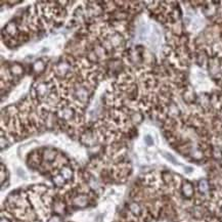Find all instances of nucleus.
Listing matches in <instances>:
<instances>
[{"mask_svg":"<svg viewBox=\"0 0 222 222\" xmlns=\"http://www.w3.org/2000/svg\"><path fill=\"white\" fill-rule=\"evenodd\" d=\"M185 169H186V172H191L192 171V168H190V167H186Z\"/></svg>","mask_w":222,"mask_h":222,"instance_id":"7ed1b4c3","label":"nucleus"},{"mask_svg":"<svg viewBox=\"0 0 222 222\" xmlns=\"http://www.w3.org/2000/svg\"><path fill=\"white\" fill-rule=\"evenodd\" d=\"M145 141H146V143L149 145H152L153 144V139L150 138V136H146L145 137Z\"/></svg>","mask_w":222,"mask_h":222,"instance_id":"f03ea898","label":"nucleus"},{"mask_svg":"<svg viewBox=\"0 0 222 222\" xmlns=\"http://www.w3.org/2000/svg\"><path fill=\"white\" fill-rule=\"evenodd\" d=\"M164 157H165L166 159H167L168 161H170L171 163H173V164H177V162H176V160H175V158L173 157V156H171V155H169V154H164Z\"/></svg>","mask_w":222,"mask_h":222,"instance_id":"f257e3e1","label":"nucleus"}]
</instances>
